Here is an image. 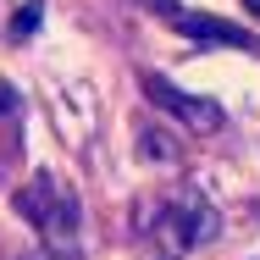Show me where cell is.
Wrapping results in <instances>:
<instances>
[{
  "label": "cell",
  "instance_id": "obj_1",
  "mask_svg": "<svg viewBox=\"0 0 260 260\" xmlns=\"http://www.w3.org/2000/svg\"><path fill=\"white\" fill-rule=\"evenodd\" d=\"M11 205H17V216H28V221L39 227V238L50 244V255H72V249H78V221H83L78 194L61 188L50 172H39Z\"/></svg>",
  "mask_w": 260,
  "mask_h": 260
},
{
  "label": "cell",
  "instance_id": "obj_4",
  "mask_svg": "<svg viewBox=\"0 0 260 260\" xmlns=\"http://www.w3.org/2000/svg\"><path fill=\"white\" fill-rule=\"evenodd\" d=\"M144 94H150L160 111H172L183 127H194V133H216V127H221V105H216V100L188 94V89H172V83H166V78H155V72L144 78Z\"/></svg>",
  "mask_w": 260,
  "mask_h": 260
},
{
  "label": "cell",
  "instance_id": "obj_3",
  "mask_svg": "<svg viewBox=\"0 0 260 260\" xmlns=\"http://www.w3.org/2000/svg\"><path fill=\"white\" fill-rule=\"evenodd\" d=\"M150 11H155L160 22H172L183 39H200V45H227V50H260L255 34H244V28H233V22H216L205 11H188V6H177V0H144Z\"/></svg>",
  "mask_w": 260,
  "mask_h": 260
},
{
  "label": "cell",
  "instance_id": "obj_5",
  "mask_svg": "<svg viewBox=\"0 0 260 260\" xmlns=\"http://www.w3.org/2000/svg\"><path fill=\"white\" fill-rule=\"evenodd\" d=\"M139 155L144 160H177V139L166 127H139Z\"/></svg>",
  "mask_w": 260,
  "mask_h": 260
},
{
  "label": "cell",
  "instance_id": "obj_6",
  "mask_svg": "<svg viewBox=\"0 0 260 260\" xmlns=\"http://www.w3.org/2000/svg\"><path fill=\"white\" fill-rule=\"evenodd\" d=\"M39 11H45V0H28V6H17V17H11V39H28V34L39 28Z\"/></svg>",
  "mask_w": 260,
  "mask_h": 260
},
{
  "label": "cell",
  "instance_id": "obj_2",
  "mask_svg": "<svg viewBox=\"0 0 260 260\" xmlns=\"http://www.w3.org/2000/svg\"><path fill=\"white\" fill-rule=\"evenodd\" d=\"M216 227H221V216H216V205H210L205 194H172L150 216V238L166 244V255H188V249L210 244Z\"/></svg>",
  "mask_w": 260,
  "mask_h": 260
},
{
  "label": "cell",
  "instance_id": "obj_8",
  "mask_svg": "<svg viewBox=\"0 0 260 260\" xmlns=\"http://www.w3.org/2000/svg\"><path fill=\"white\" fill-rule=\"evenodd\" d=\"M244 11H255V17H260V0H244Z\"/></svg>",
  "mask_w": 260,
  "mask_h": 260
},
{
  "label": "cell",
  "instance_id": "obj_7",
  "mask_svg": "<svg viewBox=\"0 0 260 260\" xmlns=\"http://www.w3.org/2000/svg\"><path fill=\"white\" fill-rule=\"evenodd\" d=\"M11 105H17V100H11V89H0V111H11Z\"/></svg>",
  "mask_w": 260,
  "mask_h": 260
}]
</instances>
